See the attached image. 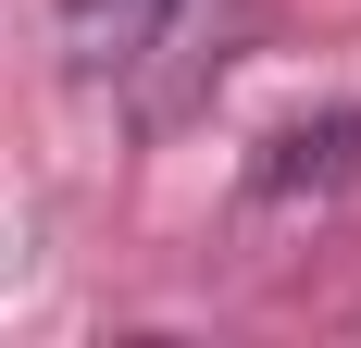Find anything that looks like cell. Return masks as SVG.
<instances>
[{"instance_id":"7a4b0ae2","label":"cell","mask_w":361,"mask_h":348,"mask_svg":"<svg viewBox=\"0 0 361 348\" xmlns=\"http://www.w3.org/2000/svg\"><path fill=\"white\" fill-rule=\"evenodd\" d=\"M361 162V112H324V125H287L274 162H262V199H299V187H336Z\"/></svg>"},{"instance_id":"6da1fadb","label":"cell","mask_w":361,"mask_h":348,"mask_svg":"<svg viewBox=\"0 0 361 348\" xmlns=\"http://www.w3.org/2000/svg\"><path fill=\"white\" fill-rule=\"evenodd\" d=\"M212 0H63V75L137 112H175L212 75Z\"/></svg>"}]
</instances>
